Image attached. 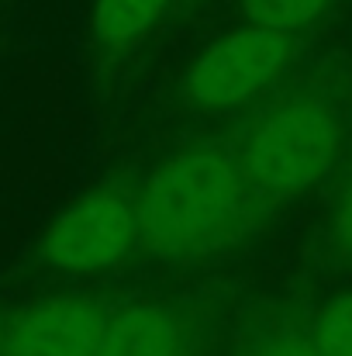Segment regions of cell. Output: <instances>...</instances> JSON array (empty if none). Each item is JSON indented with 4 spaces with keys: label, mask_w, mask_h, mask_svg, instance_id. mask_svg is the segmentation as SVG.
<instances>
[{
    "label": "cell",
    "mask_w": 352,
    "mask_h": 356,
    "mask_svg": "<svg viewBox=\"0 0 352 356\" xmlns=\"http://www.w3.org/2000/svg\"><path fill=\"white\" fill-rule=\"evenodd\" d=\"M335 238L352 256V180L346 184V191L339 194V204H335Z\"/></svg>",
    "instance_id": "8fae6325"
},
{
    "label": "cell",
    "mask_w": 352,
    "mask_h": 356,
    "mask_svg": "<svg viewBox=\"0 0 352 356\" xmlns=\"http://www.w3.org/2000/svg\"><path fill=\"white\" fill-rule=\"evenodd\" d=\"M245 215V180L232 159L197 149L159 166L138 204L135 238L159 259H183L232 236Z\"/></svg>",
    "instance_id": "6da1fadb"
},
{
    "label": "cell",
    "mask_w": 352,
    "mask_h": 356,
    "mask_svg": "<svg viewBox=\"0 0 352 356\" xmlns=\"http://www.w3.org/2000/svg\"><path fill=\"white\" fill-rule=\"evenodd\" d=\"M97 356H183V325L162 305H131L104 325Z\"/></svg>",
    "instance_id": "8992f818"
},
{
    "label": "cell",
    "mask_w": 352,
    "mask_h": 356,
    "mask_svg": "<svg viewBox=\"0 0 352 356\" xmlns=\"http://www.w3.org/2000/svg\"><path fill=\"white\" fill-rule=\"evenodd\" d=\"M166 3L169 0H97L94 31L104 45H128L162 17Z\"/></svg>",
    "instance_id": "52a82bcc"
},
{
    "label": "cell",
    "mask_w": 352,
    "mask_h": 356,
    "mask_svg": "<svg viewBox=\"0 0 352 356\" xmlns=\"http://www.w3.org/2000/svg\"><path fill=\"white\" fill-rule=\"evenodd\" d=\"M339 149L342 121L335 108L318 97H297L255 124L245 145V173L266 194H301L335 166Z\"/></svg>",
    "instance_id": "7a4b0ae2"
},
{
    "label": "cell",
    "mask_w": 352,
    "mask_h": 356,
    "mask_svg": "<svg viewBox=\"0 0 352 356\" xmlns=\"http://www.w3.org/2000/svg\"><path fill=\"white\" fill-rule=\"evenodd\" d=\"M287 59H290V35L262 24H245L211 42L197 56V63L183 76V97L187 104L208 111L245 104L266 83L276 80Z\"/></svg>",
    "instance_id": "3957f363"
},
{
    "label": "cell",
    "mask_w": 352,
    "mask_h": 356,
    "mask_svg": "<svg viewBox=\"0 0 352 356\" xmlns=\"http://www.w3.org/2000/svg\"><path fill=\"white\" fill-rule=\"evenodd\" d=\"M238 356H318V353H315L311 339H301V336H287V332H280V336H266V339H259L255 346L242 350Z\"/></svg>",
    "instance_id": "30bf717a"
},
{
    "label": "cell",
    "mask_w": 352,
    "mask_h": 356,
    "mask_svg": "<svg viewBox=\"0 0 352 356\" xmlns=\"http://www.w3.org/2000/svg\"><path fill=\"white\" fill-rule=\"evenodd\" d=\"M104 325L108 318L90 301H38L7 325L0 356H97Z\"/></svg>",
    "instance_id": "5b68a950"
},
{
    "label": "cell",
    "mask_w": 352,
    "mask_h": 356,
    "mask_svg": "<svg viewBox=\"0 0 352 356\" xmlns=\"http://www.w3.org/2000/svg\"><path fill=\"white\" fill-rule=\"evenodd\" d=\"M135 242V211L117 194H90L62 211L42 242V256L69 273L108 270Z\"/></svg>",
    "instance_id": "277c9868"
},
{
    "label": "cell",
    "mask_w": 352,
    "mask_h": 356,
    "mask_svg": "<svg viewBox=\"0 0 352 356\" xmlns=\"http://www.w3.org/2000/svg\"><path fill=\"white\" fill-rule=\"evenodd\" d=\"M311 346L318 356H352V291L332 298L321 308Z\"/></svg>",
    "instance_id": "9c48e42d"
},
{
    "label": "cell",
    "mask_w": 352,
    "mask_h": 356,
    "mask_svg": "<svg viewBox=\"0 0 352 356\" xmlns=\"http://www.w3.org/2000/svg\"><path fill=\"white\" fill-rule=\"evenodd\" d=\"M242 14L249 17V24H262L273 31H297L304 24H311L328 0H238Z\"/></svg>",
    "instance_id": "ba28073f"
}]
</instances>
